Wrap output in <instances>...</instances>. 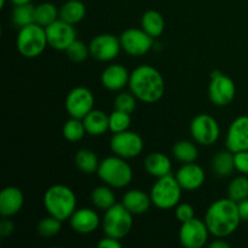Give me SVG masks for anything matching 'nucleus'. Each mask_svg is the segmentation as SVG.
<instances>
[{"mask_svg": "<svg viewBox=\"0 0 248 248\" xmlns=\"http://www.w3.org/2000/svg\"><path fill=\"white\" fill-rule=\"evenodd\" d=\"M130 74L124 65L110 64L102 73L101 82L109 91H121L128 85Z\"/></svg>", "mask_w": 248, "mask_h": 248, "instance_id": "aec40b11", "label": "nucleus"}, {"mask_svg": "<svg viewBox=\"0 0 248 248\" xmlns=\"http://www.w3.org/2000/svg\"><path fill=\"white\" fill-rule=\"evenodd\" d=\"M24 195L17 186H6L0 193V215L4 218L12 217L22 210Z\"/></svg>", "mask_w": 248, "mask_h": 248, "instance_id": "6ab92c4d", "label": "nucleus"}, {"mask_svg": "<svg viewBox=\"0 0 248 248\" xmlns=\"http://www.w3.org/2000/svg\"><path fill=\"white\" fill-rule=\"evenodd\" d=\"M110 149L114 154L123 159H133L142 154L144 142L138 133L127 130L114 133L110 140Z\"/></svg>", "mask_w": 248, "mask_h": 248, "instance_id": "9d476101", "label": "nucleus"}, {"mask_svg": "<svg viewBox=\"0 0 248 248\" xmlns=\"http://www.w3.org/2000/svg\"><path fill=\"white\" fill-rule=\"evenodd\" d=\"M121 203L132 215H143V213L149 211L150 205L153 202L150 195H148L143 190H140V189H131L123 196Z\"/></svg>", "mask_w": 248, "mask_h": 248, "instance_id": "412c9836", "label": "nucleus"}, {"mask_svg": "<svg viewBox=\"0 0 248 248\" xmlns=\"http://www.w3.org/2000/svg\"><path fill=\"white\" fill-rule=\"evenodd\" d=\"M65 53H67V57L75 63L84 62L89 56H91L89 46L84 41L78 40V39L65 50Z\"/></svg>", "mask_w": 248, "mask_h": 248, "instance_id": "c9c22d12", "label": "nucleus"}, {"mask_svg": "<svg viewBox=\"0 0 248 248\" xmlns=\"http://www.w3.org/2000/svg\"><path fill=\"white\" fill-rule=\"evenodd\" d=\"M84 125L86 128V132L90 136H102L109 130V115H107L104 111L93 109L90 111L84 119Z\"/></svg>", "mask_w": 248, "mask_h": 248, "instance_id": "5701e85b", "label": "nucleus"}, {"mask_svg": "<svg viewBox=\"0 0 248 248\" xmlns=\"http://www.w3.org/2000/svg\"><path fill=\"white\" fill-rule=\"evenodd\" d=\"M133 227V215L123 205L118 203L106 211L102 219V228L107 236L121 240L130 234Z\"/></svg>", "mask_w": 248, "mask_h": 248, "instance_id": "0eeeda50", "label": "nucleus"}, {"mask_svg": "<svg viewBox=\"0 0 248 248\" xmlns=\"http://www.w3.org/2000/svg\"><path fill=\"white\" fill-rule=\"evenodd\" d=\"M137 107V98L132 92H121L114 99V108L124 113L132 114Z\"/></svg>", "mask_w": 248, "mask_h": 248, "instance_id": "e433bc0d", "label": "nucleus"}, {"mask_svg": "<svg viewBox=\"0 0 248 248\" xmlns=\"http://www.w3.org/2000/svg\"><path fill=\"white\" fill-rule=\"evenodd\" d=\"M45 31L48 46L57 51H65L77 40V31L74 24L68 23L61 18L46 27Z\"/></svg>", "mask_w": 248, "mask_h": 248, "instance_id": "4468645a", "label": "nucleus"}, {"mask_svg": "<svg viewBox=\"0 0 248 248\" xmlns=\"http://www.w3.org/2000/svg\"><path fill=\"white\" fill-rule=\"evenodd\" d=\"M228 198L234 200L235 202L248 199V178L246 174L236 177L230 182L228 186Z\"/></svg>", "mask_w": 248, "mask_h": 248, "instance_id": "473e14b6", "label": "nucleus"}, {"mask_svg": "<svg viewBox=\"0 0 248 248\" xmlns=\"http://www.w3.org/2000/svg\"><path fill=\"white\" fill-rule=\"evenodd\" d=\"M74 161L78 169L82 173L86 174L96 173L98 171L99 164H101V161L98 160V156L91 149H80L75 154Z\"/></svg>", "mask_w": 248, "mask_h": 248, "instance_id": "bb28decb", "label": "nucleus"}, {"mask_svg": "<svg viewBox=\"0 0 248 248\" xmlns=\"http://www.w3.org/2000/svg\"><path fill=\"white\" fill-rule=\"evenodd\" d=\"M176 178L183 190L195 191L203 186L206 174L200 165L190 162V164H183V166L177 171Z\"/></svg>", "mask_w": 248, "mask_h": 248, "instance_id": "f3484780", "label": "nucleus"}, {"mask_svg": "<svg viewBox=\"0 0 248 248\" xmlns=\"http://www.w3.org/2000/svg\"><path fill=\"white\" fill-rule=\"evenodd\" d=\"M131 126V114L120 110H114L109 115V131L113 133L127 131Z\"/></svg>", "mask_w": 248, "mask_h": 248, "instance_id": "72a5a7b5", "label": "nucleus"}, {"mask_svg": "<svg viewBox=\"0 0 248 248\" xmlns=\"http://www.w3.org/2000/svg\"><path fill=\"white\" fill-rule=\"evenodd\" d=\"M173 156L181 164H190L195 162L199 157V150L196 145L190 140H178L173 145Z\"/></svg>", "mask_w": 248, "mask_h": 248, "instance_id": "c85d7f7f", "label": "nucleus"}, {"mask_svg": "<svg viewBox=\"0 0 248 248\" xmlns=\"http://www.w3.org/2000/svg\"><path fill=\"white\" fill-rule=\"evenodd\" d=\"M91 201L94 207L106 212L111 206L115 205L116 198L114 191L111 190V186L106 184V186H97V188H94L92 190Z\"/></svg>", "mask_w": 248, "mask_h": 248, "instance_id": "cd10ccee", "label": "nucleus"}, {"mask_svg": "<svg viewBox=\"0 0 248 248\" xmlns=\"http://www.w3.org/2000/svg\"><path fill=\"white\" fill-rule=\"evenodd\" d=\"M121 47L127 55L140 57L149 52L154 46V38L142 28H128L120 35Z\"/></svg>", "mask_w": 248, "mask_h": 248, "instance_id": "9b49d317", "label": "nucleus"}, {"mask_svg": "<svg viewBox=\"0 0 248 248\" xmlns=\"http://www.w3.org/2000/svg\"><path fill=\"white\" fill-rule=\"evenodd\" d=\"M236 86L232 78L223 74L220 70L211 73V81L208 85V98L215 106H229L235 98Z\"/></svg>", "mask_w": 248, "mask_h": 248, "instance_id": "6e6552de", "label": "nucleus"}, {"mask_svg": "<svg viewBox=\"0 0 248 248\" xmlns=\"http://www.w3.org/2000/svg\"><path fill=\"white\" fill-rule=\"evenodd\" d=\"M97 246L99 248H121V242L120 240L118 239H114V237H110V236H107L103 237V239L101 240V241L97 244Z\"/></svg>", "mask_w": 248, "mask_h": 248, "instance_id": "ea45409f", "label": "nucleus"}, {"mask_svg": "<svg viewBox=\"0 0 248 248\" xmlns=\"http://www.w3.org/2000/svg\"><path fill=\"white\" fill-rule=\"evenodd\" d=\"M176 217L181 223H186L195 218V210L189 203H178L176 206Z\"/></svg>", "mask_w": 248, "mask_h": 248, "instance_id": "4c0bfd02", "label": "nucleus"}, {"mask_svg": "<svg viewBox=\"0 0 248 248\" xmlns=\"http://www.w3.org/2000/svg\"><path fill=\"white\" fill-rule=\"evenodd\" d=\"M145 171L153 177L161 178V177L171 174L172 171V161L167 155L162 153L154 152L150 153L144 160Z\"/></svg>", "mask_w": 248, "mask_h": 248, "instance_id": "4be33fe9", "label": "nucleus"}, {"mask_svg": "<svg viewBox=\"0 0 248 248\" xmlns=\"http://www.w3.org/2000/svg\"><path fill=\"white\" fill-rule=\"evenodd\" d=\"M212 169L218 177L230 176L235 171L234 153L228 149L217 153L212 160Z\"/></svg>", "mask_w": 248, "mask_h": 248, "instance_id": "a878e982", "label": "nucleus"}, {"mask_svg": "<svg viewBox=\"0 0 248 248\" xmlns=\"http://www.w3.org/2000/svg\"><path fill=\"white\" fill-rule=\"evenodd\" d=\"M190 135L196 143L210 147L219 140V124L208 114H199L190 123Z\"/></svg>", "mask_w": 248, "mask_h": 248, "instance_id": "1a4fd4ad", "label": "nucleus"}, {"mask_svg": "<svg viewBox=\"0 0 248 248\" xmlns=\"http://www.w3.org/2000/svg\"><path fill=\"white\" fill-rule=\"evenodd\" d=\"M90 55L101 62H110L115 60L120 53V38L113 34H99L94 36L89 45Z\"/></svg>", "mask_w": 248, "mask_h": 248, "instance_id": "2eb2a0df", "label": "nucleus"}, {"mask_svg": "<svg viewBox=\"0 0 248 248\" xmlns=\"http://www.w3.org/2000/svg\"><path fill=\"white\" fill-rule=\"evenodd\" d=\"M48 45L45 27L38 23H31L19 28L16 38V47L26 58H36L45 51Z\"/></svg>", "mask_w": 248, "mask_h": 248, "instance_id": "39448f33", "label": "nucleus"}, {"mask_svg": "<svg viewBox=\"0 0 248 248\" xmlns=\"http://www.w3.org/2000/svg\"><path fill=\"white\" fill-rule=\"evenodd\" d=\"M15 230V225L14 223L11 222L10 219H2L1 223H0V235L1 237H7L14 232Z\"/></svg>", "mask_w": 248, "mask_h": 248, "instance_id": "a19ab883", "label": "nucleus"}, {"mask_svg": "<svg viewBox=\"0 0 248 248\" xmlns=\"http://www.w3.org/2000/svg\"><path fill=\"white\" fill-rule=\"evenodd\" d=\"M210 234L205 220L193 218L188 222L182 223L178 237L184 248H202L207 244Z\"/></svg>", "mask_w": 248, "mask_h": 248, "instance_id": "f8f14e48", "label": "nucleus"}, {"mask_svg": "<svg viewBox=\"0 0 248 248\" xmlns=\"http://www.w3.org/2000/svg\"><path fill=\"white\" fill-rule=\"evenodd\" d=\"M86 16V6L80 0H68L61 6L60 18L70 24L81 22Z\"/></svg>", "mask_w": 248, "mask_h": 248, "instance_id": "393cba45", "label": "nucleus"}, {"mask_svg": "<svg viewBox=\"0 0 248 248\" xmlns=\"http://www.w3.org/2000/svg\"><path fill=\"white\" fill-rule=\"evenodd\" d=\"M63 137L70 143H77L84 138L86 128H85L84 121L81 119L72 118L68 121H65L64 126H63Z\"/></svg>", "mask_w": 248, "mask_h": 248, "instance_id": "2f4dec72", "label": "nucleus"}, {"mask_svg": "<svg viewBox=\"0 0 248 248\" xmlns=\"http://www.w3.org/2000/svg\"><path fill=\"white\" fill-rule=\"evenodd\" d=\"M241 222L239 205L229 198L215 201L206 211V225L211 235L218 239H223L234 234Z\"/></svg>", "mask_w": 248, "mask_h": 248, "instance_id": "f257e3e1", "label": "nucleus"}, {"mask_svg": "<svg viewBox=\"0 0 248 248\" xmlns=\"http://www.w3.org/2000/svg\"><path fill=\"white\" fill-rule=\"evenodd\" d=\"M60 11L52 2H41L35 6V23L41 27H47L55 21H57Z\"/></svg>", "mask_w": 248, "mask_h": 248, "instance_id": "7c9ffc66", "label": "nucleus"}, {"mask_svg": "<svg viewBox=\"0 0 248 248\" xmlns=\"http://www.w3.org/2000/svg\"><path fill=\"white\" fill-rule=\"evenodd\" d=\"M94 97L91 90L79 86L73 89L65 98V109L70 118L84 119L91 110H93Z\"/></svg>", "mask_w": 248, "mask_h": 248, "instance_id": "ddd939ff", "label": "nucleus"}, {"mask_svg": "<svg viewBox=\"0 0 248 248\" xmlns=\"http://www.w3.org/2000/svg\"><path fill=\"white\" fill-rule=\"evenodd\" d=\"M230 245L228 244V242H225L224 240H216V241H213L212 244L210 245V248H229Z\"/></svg>", "mask_w": 248, "mask_h": 248, "instance_id": "37998d69", "label": "nucleus"}, {"mask_svg": "<svg viewBox=\"0 0 248 248\" xmlns=\"http://www.w3.org/2000/svg\"><path fill=\"white\" fill-rule=\"evenodd\" d=\"M182 186L176 177L167 176L157 178L150 190V199L155 207L159 210H172L181 202Z\"/></svg>", "mask_w": 248, "mask_h": 248, "instance_id": "423d86ee", "label": "nucleus"}, {"mask_svg": "<svg viewBox=\"0 0 248 248\" xmlns=\"http://www.w3.org/2000/svg\"><path fill=\"white\" fill-rule=\"evenodd\" d=\"M237 205H239V212L242 222H248V199L240 201L237 202Z\"/></svg>", "mask_w": 248, "mask_h": 248, "instance_id": "79ce46f5", "label": "nucleus"}, {"mask_svg": "<svg viewBox=\"0 0 248 248\" xmlns=\"http://www.w3.org/2000/svg\"><path fill=\"white\" fill-rule=\"evenodd\" d=\"M12 22L17 28H22L35 22V6L31 2L16 5L12 11Z\"/></svg>", "mask_w": 248, "mask_h": 248, "instance_id": "c756f323", "label": "nucleus"}, {"mask_svg": "<svg viewBox=\"0 0 248 248\" xmlns=\"http://www.w3.org/2000/svg\"><path fill=\"white\" fill-rule=\"evenodd\" d=\"M225 147L232 153L248 150V115L235 119L228 128Z\"/></svg>", "mask_w": 248, "mask_h": 248, "instance_id": "dca6fc26", "label": "nucleus"}, {"mask_svg": "<svg viewBox=\"0 0 248 248\" xmlns=\"http://www.w3.org/2000/svg\"><path fill=\"white\" fill-rule=\"evenodd\" d=\"M235 170L241 174H248V150L234 153Z\"/></svg>", "mask_w": 248, "mask_h": 248, "instance_id": "58836bf2", "label": "nucleus"}, {"mask_svg": "<svg viewBox=\"0 0 248 248\" xmlns=\"http://www.w3.org/2000/svg\"><path fill=\"white\" fill-rule=\"evenodd\" d=\"M140 26L143 31H147L154 39L162 35L165 31V19L162 15L156 10H149L144 12L140 19Z\"/></svg>", "mask_w": 248, "mask_h": 248, "instance_id": "b1692460", "label": "nucleus"}, {"mask_svg": "<svg viewBox=\"0 0 248 248\" xmlns=\"http://www.w3.org/2000/svg\"><path fill=\"white\" fill-rule=\"evenodd\" d=\"M128 87L138 101L156 103L165 93V80L156 68L144 64L132 70Z\"/></svg>", "mask_w": 248, "mask_h": 248, "instance_id": "f03ea898", "label": "nucleus"}, {"mask_svg": "<svg viewBox=\"0 0 248 248\" xmlns=\"http://www.w3.org/2000/svg\"><path fill=\"white\" fill-rule=\"evenodd\" d=\"M70 227L75 232L86 235L92 234L102 224L98 213L91 208H80L70 217Z\"/></svg>", "mask_w": 248, "mask_h": 248, "instance_id": "a211bd4d", "label": "nucleus"}, {"mask_svg": "<svg viewBox=\"0 0 248 248\" xmlns=\"http://www.w3.org/2000/svg\"><path fill=\"white\" fill-rule=\"evenodd\" d=\"M62 223L57 218L48 216V217L43 218L38 224V232L40 236L50 239V237L56 236L62 229Z\"/></svg>", "mask_w": 248, "mask_h": 248, "instance_id": "f704fd0d", "label": "nucleus"}, {"mask_svg": "<svg viewBox=\"0 0 248 248\" xmlns=\"http://www.w3.org/2000/svg\"><path fill=\"white\" fill-rule=\"evenodd\" d=\"M44 207L48 216L65 222L77 211V195L69 186L56 184L44 194Z\"/></svg>", "mask_w": 248, "mask_h": 248, "instance_id": "7ed1b4c3", "label": "nucleus"}, {"mask_svg": "<svg viewBox=\"0 0 248 248\" xmlns=\"http://www.w3.org/2000/svg\"><path fill=\"white\" fill-rule=\"evenodd\" d=\"M10 1L12 2V4L16 6V5H23V4H28V2H31V0H10Z\"/></svg>", "mask_w": 248, "mask_h": 248, "instance_id": "c03bdc74", "label": "nucleus"}, {"mask_svg": "<svg viewBox=\"0 0 248 248\" xmlns=\"http://www.w3.org/2000/svg\"><path fill=\"white\" fill-rule=\"evenodd\" d=\"M97 174L104 184L116 189L126 188L133 179V171L128 162L118 155L102 160Z\"/></svg>", "mask_w": 248, "mask_h": 248, "instance_id": "20e7f679", "label": "nucleus"}]
</instances>
